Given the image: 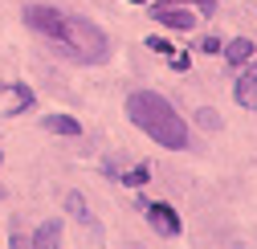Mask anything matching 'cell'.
Masks as SVG:
<instances>
[{"label":"cell","instance_id":"cell-5","mask_svg":"<svg viewBox=\"0 0 257 249\" xmlns=\"http://www.w3.org/2000/svg\"><path fill=\"white\" fill-rule=\"evenodd\" d=\"M233 98L241 102V106H249V110H257V61L237 78V86H233Z\"/></svg>","mask_w":257,"mask_h":249},{"label":"cell","instance_id":"cell-7","mask_svg":"<svg viewBox=\"0 0 257 249\" xmlns=\"http://www.w3.org/2000/svg\"><path fill=\"white\" fill-rule=\"evenodd\" d=\"M45 131H53V135H82L78 118H70V114H49L45 118Z\"/></svg>","mask_w":257,"mask_h":249},{"label":"cell","instance_id":"cell-14","mask_svg":"<svg viewBox=\"0 0 257 249\" xmlns=\"http://www.w3.org/2000/svg\"><path fill=\"white\" fill-rule=\"evenodd\" d=\"M176 5H180V0H176ZM196 5H200L204 13H212V5H216V0H196Z\"/></svg>","mask_w":257,"mask_h":249},{"label":"cell","instance_id":"cell-12","mask_svg":"<svg viewBox=\"0 0 257 249\" xmlns=\"http://www.w3.org/2000/svg\"><path fill=\"white\" fill-rule=\"evenodd\" d=\"M200 49H204V53H220L224 45H220V37H212V33H208V37L200 41Z\"/></svg>","mask_w":257,"mask_h":249},{"label":"cell","instance_id":"cell-3","mask_svg":"<svg viewBox=\"0 0 257 249\" xmlns=\"http://www.w3.org/2000/svg\"><path fill=\"white\" fill-rule=\"evenodd\" d=\"M151 17H155L159 25H168V29H180V33L196 25V17H192V13H184L180 5H155V9H151Z\"/></svg>","mask_w":257,"mask_h":249},{"label":"cell","instance_id":"cell-16","mask_svg":"<svg viewBox=\"0 0 257 249\" xmlns=\"http://www.w3.org/2000/svg\"><path fill=\"white\" fill-rule=\"evenodd\" d=\"M135 5H143V0H135Z\"/></svg>","mask_w":257,"mask_h":249},{"label":"cell","instance_id":"cell-8","mask_svg":"<svg viewBox=\"0 0 257 249\" xmlns=\"http://www.w3.org/2000/svg\"><path fill=\"white\" fill-rule=\"evenodd\" d=\"M224 57H229L233 66H241V61H249V57H253V41H245V37L229 41V45H224Z\"/></svg>","mask_w":257,"mask_h":249},{"label":"cell","instance_id":"cell-10","mask_svg":"<svg viewBox=\"0 0 257 249\" xmlns=\"http://www.w3.org/2000/svg\"><path fill=\"white\" fill-rule=\"evenodd\" d=\"M196 122H200V127H212V131H216V127H220V114H212V110L204 106V110H196Z\"/></svg>","mask_w":257,"mask_h":249},{"label":"cell","instance_id":"cell-13","mask_svg":"<svg viewBox=\"0 0 257 249\" xmlns=\"http://www.w3.org/2000/svg\"><path fill=\"white\" fill-rule=\"evenodd\" d=\"M13 249H29V237H25V233H17V229H13Z\"/></svg>","mask_w":257,"mask_h":249},{"label":"cell","instance_id":"cell-2","mask_svg":"<svg viewBox=\"0 0 257 249\" xmlns=\"http://www.w3.org/2000/svg\"><path fill=\"white\" fill-rule=\"evenodd\" d=\"M126 114H131V122L143 135H151L159 147H172V151L188 147V127H184V118L176 114V106L164 94H155V90H135V94L126 98Z\"/></svg>","mask_w":257,"mask_h":249},{"label":"cell","instance_id":"cell-9","mask_svg":"<svg viewBox=\"0 0 257 249\" xmlns=\"http://www.w3.org/2000/svg\"><path fill=\"white\" fill-rule=\"evenodd\" d=\"M147 176H151V172H147V164H139V168H131V172H126L122 180H126V184H135V188H139V184H147Z\"/></svg>","mask_w":257,"mask_h":249},{"label":"cell","instance_id":"cell-4","mask_svg":"<svg viewBox=\"0 0 257 249\" xmlns=\"http://www.w3.org/2000/svg\"><path fill=\"white\" fill-rule=\"evenodd\" d=\"M147 221L164 233V237H176V233H180V216H176V208H168V204H147Z\"/></svg>","mask_w":257,"mask_h":249},{"label":"cell","instance_id":"cell-6","mask_svg":"<svg viewBox=\"0 0 257 249\" xmlns=\"http://www.w3.org/2000/svg\"><path fill=\"white\" fill-rule=\"evenodd\" d=\"M33 249H61V221H45L33 233Z\"/></svg>","mask_w":257,"mask_h":249},{"label":"cell","instance_id":"cell-15","mask_svg":"<svg viewBox=\"0 0 257 249\" xmlns=\"http://www.w3.org/2000/svg\"><path fill=\"white\" fill-rule=\"evenodd\" d=\"M0 196H5V188H0Z\"/></svg>","mask_w":257,"mask_h":249},{"label":"cell","instance_id":"cell-11","mask_svg":"<svg viewBox=\"0 0 257 249\" xmlns=\"http://www.w3.org/2000/svg\"><path fill=\"white\" fill-rule=\"evenodd\" d=\"M66 208H70L74 216H86V204H82V196H78V192H70V196H66Z\"/></svg>","mask_w":257,"mask_h":249},{"label":"cell","instance_id":"cell-1","mask_svg":"<svg viewBox=\"0 0 257 249\" xmlns=\"http://www.w3.org/2000/svg\"><path fill=\"white\" fill-rule=\"evenodd\" d=\"M25 21L37 29V33H45L53 41L57 53H66L74 61H82V66H94V61H106L110 53V41L106 33L94 21L86 17H74V13H57L49 5H33V9H25Z\"/></svg>","mask_w":257,"mask_h":249}]
</instances>
